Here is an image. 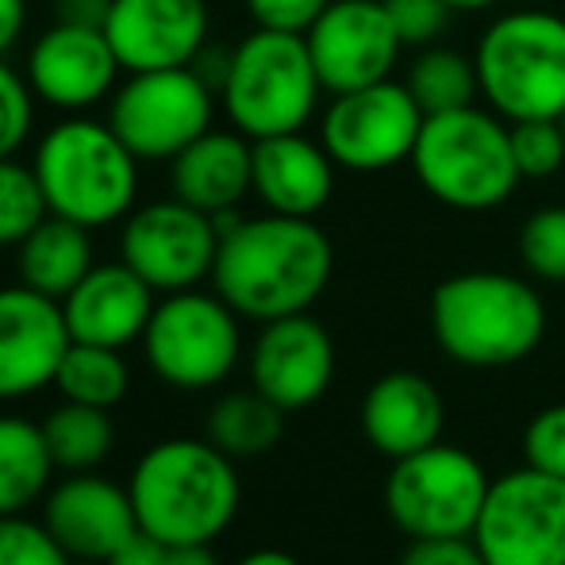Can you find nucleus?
Returning <instances> with one entry per match:
<instances>
[{
  "label": "nucleus",
  "instance_id": "obj_1",
  "mask_svg": "<svg viewBox=\"0 0 565 565\" xmlns=\"http://www.w3.org/2000/svg\"><path fill=\"white\" fill-rule=\"evenodd\" d=\"M216 227L220 254L212 285L243 320H285L308 312L323 297L335 250L312 220L277 212L243 220L224 212L216 216Z\"/></svg>",
  "mask_w": 565,
  "mask_h": 565
},
{
  "label": "nucleus",
  "instance_id": "obj_2",
  "mask_svg": "<svg viewBox=\"0 0 565 565\" xmlns=\"http://www.w3.org/2000/svg\"><path fill=\"white\" fill-rule=\"evenodd\" d=\"M135 520L166 546L212 543L238 515V473L216 443L166 439L135 461L127 481Z\"/></svg>",
  "mask_w": 565,
  "mask_h": 565
},
{
  "label": "nucleus",
  "instance_id": "obj_3",
  "mask_svg": "<svg viewBox=\"0 0 565 565\" xmlns=\"http://www.w3.org/2000/svg\"><path fill=\"white\" fill-rule=\"evenodd\" d=\"M431 335L450 362L504 370L539 350L546 335V305L523 277L466 269L435 285Z\"/></svg>",
  "mask_w": 565,
  "mask_h": 565
},
{
  "label": "nucleus",
  "instance_id": "obj_4",
  "mask_svg": "<svg viewBox=\"0 0 565 565\" xmlns=\"http://www.w3.org/2000/svg\"><path fill=\"white\" fill-rule=\"evenodd\" d=\"M139 158L113 124L93 116H66L35 142L31 170L51 216L100 231L127 220L139 201Z\"/></svg>",
  "mask_w": 565,
  "mask_h": 565
},
{
  "label": "nucleus",
  "instance_id": "obj_5",
  "mask_svg": "<svg viewBox=\"0 0 565 565\" xmlns=\"http://www.w3.org/2000/svg\"><path fill=\"white\" fill-rule=\"evenodd\" d=\"M412 170L431 201L454 212H492L523 181L512 154V124L489 105L454 108L424 119Z\"/></svg>",
  "mask_w": 565,
  "mask_h": 565
},
{
  "label": "nucleus",
  "instance_id": "obj_6",
  "mask_svg": "<svg viewBox=\"0 0 565 565\" xmlns=\"http://www.w3.org/2000/svg\"><path fill=\"white\" fill-rule=\"evenodd\" d=\"M481 100L508 124L565 116V15L512 8L497 15L473 51Z\"/></svg>",
  "mask_w": 565,
  "mask_h": 565
},
{
  "label": "nucleus",
  "instance_id": "obj_7",
  "mask_svg": "<svg viewBox=\"0 0 565 565\" xmlns=\"http://www.w3.org/2000/svg\"><path fill=\"white\" fill-rule=\"evenodd\" d=\"M323 97V82L308 54L305 35L254 28L227 54V74L220 82V105L235 131L246 139L305 131Z\"/></svg>",
  "mask_w": 565,
  "mask_h": 565
},
{
  "label": "nucleus",
  "instance_id": "obj_8",
  "mask_svg": "<svg viewBox=\"0 0 565 565\" xmlns=\"http://www.w3.org/2000/svg\"><path fill=\"white\" fill-rule=\"evenodd\" d=\"M489 484V473L473 454L435 443L393 461L385 481V508L408 539L473 535Z\"/></svg>",
  "mask_w": 565,
  "mask_h": 565
},
{
  "label": "nucleus",
  "instance_id": "obj_9",
  "mask_svg": "<svg viewBox=\"0 0 565 565\" xmlns=\"http://www.w3.org/2000/svg\"><path fill=\"white\" fill-rule=\"evenodd\" d=\"M220 93L196 66L127 74L108 100V124L139 162H173L189 142L212 131Z\"/></svg>",
  "mask_w": 565,
  "mask_h": 565
},
{
  "label": "nucleus",
  "instance_id": "obj_10",
  "mask_svg": "<svg viewBox=\"0 0 565 565\" xmlns=\"http://www.w3.org/2000/svg\"><path fill=\"white\" fill-rule=\"evenodd\" d=\"M147 362L166 385L212 388L235 370L243 335H238V312L220 292L181 289L166 292L154 305L147 331H142Z\"/></svg>",
  "mask_w": 565,
  "mask_h": 565
},
{
  "label": "nucleus",
  "instance_id": "obj_11",
  "mask_svg": "<svg viewBox=\"0 0 565 565\" xmlns=\"http://www.w3.org/2000/svg\"><path fill=\"white\" fill-rule=\"evenodd\" d=\"M473 543L489 565H565V481L531 466L492 481Z\"/></svg>",
  "mask_w": 565,
  "mask_h": 565
},
{
  "label": "nucleus",
  "instance_id": "obj_12",
  "mask_svg": "<svg viewBox=\"0 0 565 565\" xmlns=\"http://www.w3.org/2000/svg\"><path fill=\"white\" fill-rule=\"evenodd\" d=\"M424 108L404 82H377L365 89L335 93L320 116V142L339 170L385 173L412 162V150L424 131Z\"/></svg>",
  "mask_w": 565,
  "mask_h": 565
},
{
  "label": "nucleus",
  "instance_id": "obj_13",
  "mask_svg": "<svg viewBox=\"0 0 565 565\" xmlns=\"http://www.w3.org/2000/svg\"><path fill=\"white\" fill-rule=\"evenodd\" d=\"M216 216L178 201V196L131 209L124 231H119V258L154 292L196 289L216 269Z\"/></svg>",
  "mask_w": 565,
  "mask_h": 565
},
{
  "label": "nucleus",
  "instance_id": "obj_14",
  "mask_svg": "<svg viewBox=\"0 0 565 565\" xmlns=\"http://www.w3.org/2000/svg\"><path fill=\"white\" fill-rule=\"evenodd\" d=\"M305 43L331 97L388 82L404 54L385 0H331L328 12L308 28Z\"/></svg>",
  "mask_w": 565,
  "mask_h": 565
},
{
  "label": "nucleus",
  "instance_id": "obj_15",
  "mask_svg": "<svg viewBox=\"0 0 565 565\" xmlns=\"http://www.w3.org/2000/svg\"><path fill=\"white\" fill-rule=\"evenodd\" d=\"M119 66L105 28H82V23H58L39 31L28 46L23 77L39 105L62 116H82L100 100H113L119 85Z\"/></svg>",
  "mask_w": 565,
  "mask_h": 565
},
{
  "label": "nucleus",
  "instance_id": "obj_16",
  "mask_svg": "<svg viewBox=\"0 0 565 565\" xmlns=\"http://www.w3.org/2000/svg\"><path fill=\"white\" fill-rule=\"evenodd\" d=\"M209 0H113L105 35L124 74L193 66L209 46Z\"/></svg>",
  "mask_w": 565,
  "mask_h": 565
},
{
  "label": "nucleus",
  "instance_id": "obj_17",
  "mask_svg": "<svg viewBox=\"0 0 565 565\" xmlns=\"http://www.w3.org/2000/svg\"><path fill=\"white\" fill-rule=\"evenodd\" d=\"M70 342L62 300L23 281L0 289V401H20L54 385Z\"/></svg>",
  "mask_w": 565,
  "mask_h": 565
},
{
  "label": "nucleus",
  "instance_id": "obj_18",
  "mask_svg": "<svg viewBox=\"0 0 565 565\" xmlns=\"http://www.w3.org/2000/svg\"><path fill=\"white\" fill-rule=\"evenodd\" d=\"M335 377V342L308 312L262 323L250 350V381L285 412L316 404Z\"/></svg>",
  "mask_w": 565,
  "mask_h": 565
},
{
  "label": "nucleus",
  "instance_id": "obj_19",
  "mask_svg": "<svg viewBox=\"0 0 565 565\" xmlns=\"http://www.w3.org/2000/svg\"><path fill=\"white\" fill-rule=\"evenodd\" d=\"M43 523L77 562H108L139 531L131 492L97 473H74L54 484Z\"/></svg>",
  "mask_w": 565,
  "mask_h": 565
},
{
  "label": "nucleus",
  "instance_id": "obj_20",
  "mask_svg": "<svg viewBox=\"0 0 565 565\" xmlns=\"http://www.w3.org/2000/svg\"><path fill=\"white\" fill-rule=\"evenodd\" d=\"M154 289L119 258L93 266L62 297V316H66L74 342H97V347L124 350L127 342L142 339L150 316H154Z\"/></svg>",
  "mask_w": 565,
  "mask_h": 565
},
{
  "label": "nucleus",
  "instance_id": "obj_21",
  "mask_svg": "<svg viewBox=\"0 0 565 565\" xmlns=\"http://www.w3.org/2000/svg\"><path fill=\"white\" fill-rule=\"evenodd\" d=\"M335 170L328 147L305 131L254 142V196L277 216H320L335 193Z\"/></svg>",
  "mask_w": 565,
  "mask_h": 565
},
{
  "label": "nucleus",
  "instance_id": "obj_22",
  "mask_svg": "<svg viewBox=\"0 0 565 565\" xmlns=\"http://www.w3.org/2000/svg\"><path fill=\"white\" fill-rule=\"evenodd\" d=\"M447 404L424 373L396 370L370 385L362 401V431L385 458H408L443 443Z\"/></svg>",
  "mask_w": 565,
  "mask_h": 565
},
{
  "label": "nucleus",
  "instance_id": "obj_23",
  "mask_svg": "<svg viewBox=\"0 0 565 565\" xmlns=\"http://www.w3.org/2000/svg\"><path fill=\"white\" fill-rule=\"evenodd\" d=\"M170 189L178 201L224 216L254 193V139L243 131H204L170 162Z\"/></svg>",
  "mask_w": 565,
  "mask_h": 565
},
{
  "label": "nucleus",
  "instance_id": "obj_24",
  "mask_svg": "<svg viewBox=\"0 0 565 565\" xmlns=\"http://www.w3.org/2000/svg\"><path fill=\"white\" fill-rule=\"evenodd\" d=\"M93 266H97L93 262V231L62 216H46L15 246L20 281L54 300L66 297Z\"/></svg>",
  "mask_w": 565,
  "mask_h": 565
},
{
  "label": "nucleus",
  "instance_id": "obj_25",
  "mask_svg": "<svg viewBox=\"0 0 565 565\" xmlns=\"http://www.w3.org/2000/svg\"><path fill=\"white\" fill-rule=\"evenodd\" d=\"M54 458L43 424L0 416V515H20L46 492Z\"/></svg>",
  "mask_w": 565,
  "mask_h": 565
},
{
  "label": "nucleus",
  "instance_id": "obj_26",
  "mask_svg": "<svg viewBox=\"0 0 565 565\" xmlns=\"http://www.w3.org/2000/svg\"><path fill=\"white\" fill-rule=\"evenodd\" d=\"M285 435V408H277L269 396L231 393L212 408L209 439L216 443L227 458H262L281 443Z\"/></svg>",
  "mask_w": 565,
  "mask_h": 565
},
{
  "label": "nucleus",
  "instance_id": "obj_27",
  "mask_svg": "<svg viewBox=\"0 0 565 565\" xmlns=\"http://www.w3.org/2000/svg\"><path fill=\"white\" fill-rule=\"evenodd\" d=\"M46 447H51L54 466L70 469V473H89L93 466L108 458L116 443V427L108 408H93V404L66 401L43 419Z\"/></svg>",
  "mask_w": 565,
  "mask_h": 565
},
{
  "label": "nucleus",
  "instance_id": "obj_28",
  "mask_svg": "<svg viewBox=\"0 0 565 565\" xmlns=\"http://www.w3.org/2000/svg\"><path fill=\"white\" fill-rule=\"evenodd\" d=\"M408 93L416 97V105L424 108V116L435 113H454V108H469L481 97L477 85V66L469 54L454 51V46H424L408 66Z\"/></svg>",
  "mask_w": 565,
  "mask_h": 565
},
{
  "label": "nucleus",
  "instance_id": "obj_29",
  "mask_svg": "<svg viewBox=\"0 0 565 565\" xmlns=\"http://www.w3.org/2000/svg\"><path fill=\"white\" fill-rule=\"evenodd\" d=\"M54 385L66 401L93 404V408H116L131 388V370L116 347H97V342H70L66 358L58 365Z\"/></svg>",
  "mask_w": 565,
  "mask_h": 565
},
{
  "label": "nucleus",
  "instance_id": "obj_30",
  "mask_svg": "<svg viewBox=\"0 0 565 565\" xmlns=\"http://www.w3.org/2000/svg\"><path fill=\"white\" fill-rule=\"evenodd\" d=\"M46 216L51 209L35 170L15 158H0V246H20Z\"/></svg>",
  "mask_w": 565,
  "mask_h": 565
},
{
  "label": "nucleus",
  "instance_id": "obj_31",
  "mask_svg": "<svg viewBox=\"0 0 565 565\" xmlns=\"http://www.w3.org/2000/svg\"><path fill=\"white\" fill-rule=\"evenodd\" d=\"M520 262L539 281L565 285V204L539 209L523 220Z\"/></svg>",
  "mask_w": 565,
  "mask_h": 565
},
{
  "label": "nucleus",
  "instance_id": "obj_32",
  "mask_svg": "<svg viewBox=\"0 0 565 565\" xmlns=\"http://www.w3.org/2000/svg\"><path fill=\"white\" fill-rule=\"evenodd\" d=\"M512 154L523 178H554L565 166L562 119H520V124H512Z\"/></svg>",
  "mask_w": 565,
  "mask_h": 565
},
{
  "label": "nucleus",
  "instance_id": "obj_33",
  "mask_svg": "<svg viewBox=\"0 0 565 565\" xmlns=\"http://www.w3.org/2000/svg\"><path fill=\"white\" fill-rule=\"evenodd\" d=\"M0 565H74L46 523L0 515Z\"/></svg>",
  "mask_w": 565,
  "mask_h": 565
},
{
  "label": "nucleus",
  "instance_id": "obj_34",
  "mask_svg": "<svg viewBox=\"0 0 565 565\" xmlns=\"http://www.w3.org/2000/svg\"><path fill=\"white\" fill-rule=\"evenodd\" d=\"M35 93L28 77L0 58V158H15L35 127Z\"/></svg>",
  "mask_w": 565,
  "mask_h": 565
},
{
  "label": "nucleus",
  "instance_id": "obj_35",
  "mask_svg": "<svg viewBox=\"0 0 565 565\" xmlns=\"http://www.w3.org/2000/svg\"><path fill=\"white\" fill-rule=\"evenodd\" d=\"M385 8H388V15H393V28H396V35H401L404 51H408V46H416V51L435 46L454 15V8L447 0H385Z\"/></svg>",
  "mask_w": 565,
  "mask_h": 565
},
{
  "label": "nucleus",
  "instance_id": "obj_36",
  "mask_svg": "<svg viewBox=\"0 0 565 565\" xmlns=\"http://www.w3.org/2000/svg\"><path fill=\"white\" fill-rule=\"evenodd\" d=\"M523 458L531 469L565 481V404H551L531 419L523 431Z\"/></svg>",
  "mask_w": 565,
  "mask_h": 565
},
{
  "label": "nucleus",
  "instance_id": "obj_37",
  "mask_svg": "<svg viewBox=\"0 0 565 565\" xmlns=\"http://www.w3.org/2000/svg\"><path fill=\"white\" fill-rule=\"evenodd\" d=\"M254 28L285 31V35H308L316 20L328 12L331 0H243Z\"/></svg>",
  "mask_w": 565,
  "mask_h": 565
},
{
  "label": "nucleus",
  "instance_id": "obj_38",
  "mask_svg": "<svg viewBox=\"0 0 565 565\" xmlns=\"http://www.w3.org/2000/svg\"><path fill=\"white\" fill-rule=\"evenodd\" d=\"M396 565H489L477 551L473 535H447V539H412L408 551Z\"/></svg>",
  "mask_w": 565,
  "mask_h": 565
},
{
  "label": "nucleus",
  "instance_id": "obj_39",
  "mask_svg": "<svg viewBox=\"0 0 565 565\" xmlns=\"http://www.w3.org/2000/svg\"><path fill=\"white\" fill-rule=\"evenodd\" d=\"M166 551H170V546L158 543L154 535H147V531L139 527L105 565H162L166 562Z\"/></svg>",
  "mask_w": 565,
  "mask_h": 565
},
{
  "label": "nucleus",
  "instance_id": "obj_40",
  "mask_svg": "<svg viewBox=\"0 0 565 565\" xmlns=\"http://www.w3.org/2000/svg\"><path fill=\"white\" fill-rule=\"evenodd\" d=\"M58 23H82V28H105L113 0H51Z\"/></svg>",
  "mask_w": 565,
  "mask_h": 565
},
{
  "label": "nucleus",
  "instance_id": "obj_41",
  "mask_svg": "<svg viewBox=\"0 0 565 565\" xmlns=\"http://www.w3.org/2000/svg\"><path fill=\"white\" fill-rule=\"evenodd\" d=\"M23 28H28V0H0V58L20 46Z\"/></svg>",
  "mask_w": 565,
  "mask_h": 565
},
{
  "label": "nucleus",
  "instance_id": "obj_42",
  "mask_svg": "<svg viewBox=\"0 0 565 565\" xmlns=\"http://www.w3.org/2000/svg\"><path fill=\"white\" fill-rule=\"evenodd\" d=\"M162 565H220V558L209 551V543H196V546H170Z\"/></svg>",
  "mask_w": 565,
  "mask_h": 565
},
{
  "label": "nucleus",
  "instance_id": "obj_43",
  "mask_svg": "<svg viewBox=\"0 0 565 565\" xmlns=\"http://www.w3.org/2000/svg\"><path fill=\"white\" fill-rule=\"evenodd\" d=\"M235 565H300L292 554H285V551H254V554H246L243 562H235Z\"/></svg>",
  "mask_w": 565,
  "mask_h": 565
},
{
  "label": "nucleus",
  "instance_id": "obj_44",
  "mask_svg": "<svg viewBox=\"0 0 565 565\" xmlns=\"http://www.w3.org/2000/svg\"><path fill=\"white\" fill-rule=\"evenodd\" d=\"M454 12H489V8L504 4V0H447Z\"/></svg>",
  "mask_w": 565,
  "mask_h": 565
},
{
  "label": "nucleus",
  "instance_id": "obj_45",
  "mask_svg": "<svg viewBox=\"0 0 565 565\" xmlns=\"http://www.w3.org/2000/svg\"><path fill=\"white\" fill-rule=\"evenodd\" d=\"M74 565H105V562H77V558H74Z\"/></svg>",
  "mask_w": 565,
  "mask_h": 565
},
{
  "label": "nucleus",
  "instance_id": "obj_46",
  "mask_svg": "<svg viewBox=\"0 0 565 565\" xmlns=\"http://www.w3.org/2000/svg\"><path fill=\"white\" fill-rule=\"evenodd\" d=\"M562 127H565V116H562Z\"/></svg>",
  "mask_w": 565,
  "mask_h": 565
}]
</instances>
